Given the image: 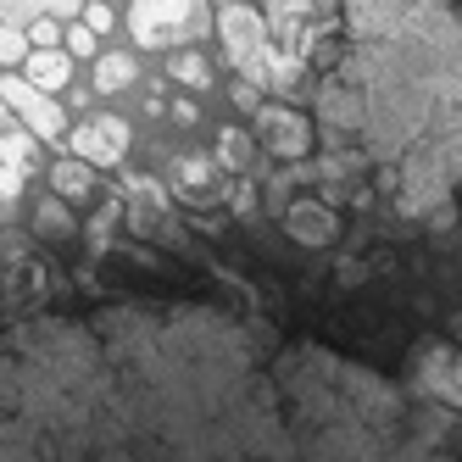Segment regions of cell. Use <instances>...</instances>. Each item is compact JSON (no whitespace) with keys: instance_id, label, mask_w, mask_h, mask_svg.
<instances>
[{"instance_id":"cell-1","label":"cell","mask_w":462,"mask_h":462,"mask_svg":"<svg viewBox=\"0 0 462 462\" xmlns=\"http://www.w3.org/2000/svg\"><path fill=\"white\" fill-rule=\"evenodd\" d=\"M89 307L0 323V462H462V412L273 312L184 290L156 245L73 268Z\"/></svg>"},{"instance_id":"cell-2","label":"cell","mask_w":462,"mask_h":462,"mask_svg":"<svg viewBox=\"0 0 462 462\" xmlns=\"http://www.w3.org/2000/svg\"><path fill=\"white\" fill-rule=\"evenodd\" d=\"M346 51L318 73V128L379 168L402 217L462 195V6H340Z\"/></svg>"},{"instance_id":"cell-3","label":"cell","mask_w":462,"mask_h":462,"mask_svg":"<svg viewBox=\"0 0 462 462\" xmlns=\"http://www.w3.org/2000/svg\"><path fill=\"white\" fill-rule=\"evenodd\" d=\"M217 45L223 56L240 68V79H251L256 89H284V95H301L295 84H301V61L284 56V45L273 40L268 17H262L256 6H245V0H228V6H217Z\"/></svg>"},{"instance_id":"cell-4","label":"cell","mask_w":462,"mask_h":462,"mask_svg":"<svg viewBox=\"0 0 462 462\" xmlns=\"http://www.w3.org/2000/svg\"><path fill=\"white\" fill-rule=\"evenodd\" d=\"M201 23H207L201 0H134L128 6V34H134V45H151V51H168L189 34H201Z\"/></svg>"},{"instance_id":"cell-5","label":"cell","mask_w":462,"mask_h":462,"mask_svg":"<svg viewBox=\"0 0 462 462\" xmlns=\"http://www.w3.org/2000/svg\"><path fill=\"white\" fill-rule=\"evenodd\" d=\"M251 117H256V145L268 151V156H279V162H307L312 156L318 128H312L307 112H295L284 101H262Z\"/></svg>"},{"instance_id":"cell-6","label":"cell","mask_w":462,"mask_h":462,"mask_svg":"<svg viewBox=\"0 0 462 462\" xmlns=\"http://www.w3.org/2000/svg\"><path fill=\"white\" fill-rule=\"evenodd\" d=\"M0 101H6V106L28 123V134H40V140H68V112H61L45 89H34L28 79H0Z\"/></svg>"},{"instance_id":"cell-7","label":"cell","mask_w":462,"mask_h":462,"mask_svg":"<svg viewBox=\"0 0 462 462\" xmlns=\"http://www.w3.org/2000/svg\"><path fill=\"white\" fill-rule=\"evenodd\" d=\"M68 145H73L79 162H89V168H112V162L128 156V123L123 117H89L68 134Z\"/></svg>"},{"instance_id":"cell-8","label":"cell","mask_w":462,"mask_h":462,"mask_svg":"<svg viewBox=\"0 0 462 462\" xmlns=\"http://www.w3.org/2000/svg\"><path fill=\"white\" fill-rule=\"evenodd\" d=\"M284 235L295 245H307V251H323V245L340 240V217H335L328 201H290L284 207Z\"/></svg>"},{"instance_id":"cell-9","label":"cell","mask_w":462,"mask_h":462,"mask_svg":"<svg viewBox=\"0 0 462 462\" xmlns=\"http://www.w3.org/2000/svg\"><path fill=\"white\" fill-rule=\"evenodd\" d=\"M173 179H179V195H184L189 207H212V201L228 195V179H217V168H212L207 156H179Z\"/></svg>"},{"instance_id":"cell-10","label":"cell","mask_w":462,"mask_h":462,"mask_svg":"<svg viewBox=\"0 0 462 462\" xmlns=\"http://www.w3.org/2000/svg\"><path fill=\"white\" fill-rule=\"evenodd\" d=\"M23 68H28V84L51 95V89H61V84H68V73H73V56H68V51H40V45H28Z\"/></svg>"},{"instance_id":"cell-11","label":"cell","mask_w":462,"mask_h":462,"mask_svg":"<svg viewBox=\"0 0 462 462\" xmlns=\"http://www.w3.org/2000/svg\"><path fill=\"white\" fill-rule=\"evenodd\" d=\"M34 235L40 240H56V245L79 235V223H73V212H68L61 195H40V201H34Z\"/></svg>"},{"instance_id":"cell-12","label":"cell","mask_w":462,"mask_h":462,"mask_svg":"<svg viewBox=\"0 0 462 462\" xmlns=\"http://www.w3.org/2000/svg\"><path fill=\"white\" fill-rule=\"evenodd\" d=\"M51 189L61 195V201H84V195L95 189V168H89V162H79V156L56 162V168H51Z\"/></svg>"},{"instance_id":"cell-13","label":"cell","mask_w":462,"mask_h":462,"mask_svg":"<svg viewBox=\"0 0 462 462\" xmlns=\"http://www.w3.org/2000/svg\"><path fill=\"white\" fill-rule=\"evenodd\" d=\"M168 79L173 84H189V89H207L212 84V61L201 51H173L168 56Z\"/></svg>"},{"instance_id":"cell-14","label":"cell","mask_w":462,"mask_h":462,"mask_svg":"<svg viewBox=\"0 0 462 462\" xmlns=\"http://www.w3.org/2000/svg\"><path fill=\"white\" fill-rule=\"evenodd\" d=\"M128 84H134V56H101V61H95V89H101V95H117V89H128Z\"/></svg>"},{"instance_id":"cell-15","label":"cell","mask_w":462,"mask_h":462,"mask_svg":"<svg viewBox=\"0 0 462 462\" xmlns=\"http://www.w3.org/2000/svg\"><path fill=\"white\" fill-rule=\"evenodd\" d=\"M217 162H223V168H245V162H251V140H245V128H223V140H217Z\"/></svg>"},{"instance_id":"cell-16","label":"cell","mask_w":462,"mask_h":462,"mask_svg":"<svg viewBox=\"0 0 462 462\" xmlns=\"http://www.w3.org/2000/svg\"><path fill=\"white\" fill-rule=\"evenodd\" d=\"M23 56H28V34L12 23H0V68H17Z\"/></svg>"},{"instance_id":"cell-17","label":"cell","mask_w":462,"mask_h":462,"mask_svg":"<svg viewBox=\"0 0 462 462\" xmlns=\"http://www.w3.org/2000/svg\"><path fill=\"white\" fill-rule=\"evenodd\" d=\"M84 28H89V34H106V28H112V12L101 6V0H89V6H84Z\"/></svg>"},{"instance_id":"cell-18","label":"cell","mask_w":462,"mask_h":462,"mask_svg":"<svg viewBox=\"0 0 462 462\" xmlns=\"http://www.w3.org/2000/svg\"><path fill=\"white\" fill-rule=\"evenodd\" d=\"M95 45H101V34H89V28H84V23H79V28H73V34H68V56H89Z\"/></svg>"},{"instance_id":"cell-19","label":"cell","mask_w":462,"mask_h":462,"mask_svg":"<svg viewBox=\"0 0 462 462\" xmlns=\"http://www.w3.org/2000/svg\"><path fill=\"white\" fill-rule=\"evenodd\" d=\"M28 45H40V51H56V23H51V17H40L34 28H28Z\"/></svg>"},{"instance_id":"cell-20","label":"cell","mask_w":462,"mask_h":462,"mask_svg":"<svg viewBox=\"0 0 462 462\" xmlns=\"http://www.w3.org/2000/svg\"><path fill=\"white\" fill-rule=\"evenodd\" d=\"M228 95H235V106H245V112H256L262 101H256V84L251 79H235V84H228Z\"/></svg>"},{"instance_id":"cell-21","label":"cell","mask_w":462,"mask_h":462,"mask_svg":"<svg viewBox=\"0 0 462 462\" xmlns=\"http://www.w3.org/2000/svg\"><path fill=\"white\" fill-rule=\"evenodd\" d=\"M79 6H84V0H40V12H45V17H73Z\"/></svg>"},{"instance_id":"cell-22","label":"cell","mask_w":462,"mask_h":462,"mask_svg":"<svg viewBox=\"0 0 462 462\" xmlns=\"http://www.w3.org/2000/svg\"><path fill=\"white\" fill-rule=\"evenodd\" d=\"M195 117H201V106H195V101H173V123H184V128H189Z\"/></svg>"},{"instance_id":"cell-23","label":"cell","mask_w":462,"mask_h":462,"mask_svg":"<svg viewBox=\"0 0 462 462\" xmlns=\"http://www.w3.org/2000/svg\"><path fill=\"white\" fill-rule=\"evenodd\" d=\"M0 128H6V101H0Z\"/></svg>"}]
</instances>
